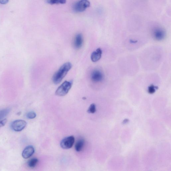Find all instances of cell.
Returning a JSON list of instances; mask_svg holds the SVG:
<instances>
[{
    "mask_svg": "<svg viewBox=\"0 0 171 171\" xmlns=\"http://www.w3.org/2000/svg\"><path fill=\"white\" fill-rule=\"evenodd\" d=\"M39 161L36 158H33L31 159L28 163V165L30 168H34L38 164Z\"/></svg>",
    "mask_w": 171,
    "mask_h": 171,
    "instance_id": "cell-13",
    "label": "cell"
},
{
    "mask_svg": "<svg viewBox=\"0 0 171 171\" xmlns=\"http://www.w3.org/2000/svg\"><path fill=\"white\" fill-rule=\"evenodd\" d=\"M27 123L23 120H18L14 121L11 124V128L16 131H20L26 127Z\"/></svg>",
    "mask_w": 171,
    "mask_h": 171,
    "instance_id": "cell-5",
    "label": "cell"
},
{
    "mask_svg": "<svg viewBox=\"0 0 171 171\" xmlns=\"http://www.w3.org/2000/svg\"><path fill=\"white\" fill-rule=\"evenodd\" d=\"M85 141L83 139H80L77 142L75 146V149L76 151L80 152L83 149Z\"/></svg>",
    "mask_w": 171,
    "mask_h": 171,
    "instance_id": "cell-11",
    "label": "cell"
},
{
    "mask_svg": "<svg viewBox=\"0 0 171 171\" xmlns=\"http://www.w3.org/2000/svg\"><path fill=\"white\" fill-rule=\"evenodd\" d=\"M72 84V81H65L63 82L57 89L55 92V95L61 97L65 96L71 89Z\"/></svg>",
    "mask_w": 171,
    "mask_h": 171,
    "instance_id": "cell-2",
    "label": "cell"
},
{
    "mask_svg": "<svg viewBox=\"0 0 171 171\" xmlns=\"http://www.w3.org/2000/svg\"><path fill=\"white\" fill-rule=\"evenodd\" d=\"M48 3L51 5L55 4H64L66 3V0H47Z\"/></svg>",
    "mask_w": 171,
    "mask_h": 171,
    "instance_id": "cell-12",
    "label": "cell"
},
{
    "mask_svg": "<svg viewBox=\"0 0 171 171\" xmlns=\"http://www.w3.org/2000/svg\"><path fill=\"white\" fill-rule=\"evenodd\" d=\"M91 78L93 82L99 83L102 81L104 76L101 72L98 70H95L92 72Z\"/></svg>",
    "mask_w": 171,
    "mask_h": 171,
    "instance_id": "cell-7",
    "label": "cell"
},
{
    "mask_svg": "<svg viewBox=\"0 0 171 171\" xmlns=\"http://www.w3.org/2000/svg\"><path fill=\"white\" fill-rule=\"evenodd\" d=\"M90 5V2L88 0H80L74 5V10L76 12H82L89 7Z\"/></svg>",
    "mask_w": 171,
    "mask_h": 171,
    "instance_id": "cell-3",
    "label": "cell"
},
{
    "mask_svg": "<svg viewBox=\"0 0 171 171\" xmlns=\"http://www.w3.org/2000/svg\"><path fill=\"white\" fill-rule=\"evenodd\" d=\"M10 110L9 109L0 110V120L7 116Z\"/></svg>",
    "mask_w": 171,
    "mask_h": 171,
    "instance_id": "cell-14",
    "label": "cell"
},
{
    "mask_svg": "<svg viewBox=\"0 0 171 171\" xmlns=\"http://www.w3.org/2000/svg\"><path fill=\"white\" fill-rule=\"evenodd\" d=\"M7 122V119H4V120L0 121V128L4 126Z\"/></svg>",
    "mask_w": 171,
    "mask_h": 171,
    "instance_id": "cell-18",
    "label": "cell"
},
{
    "mask_svg": "<svg viewBox=\"0 0 171 171\" xmlns=\"http://www.w3.org/2000/svg\"><path fill=\"white\" fill-rule=\"evenodd\" d=\"M102 55V51L101 49L99 48L96 49L95 51H93L92 53L91 58L92 61L93 62L99 60L101 57Z\"/></svg>",
    "mask_w": 171,
    "mask_h": 171,
    "instance_id": "cell-10",
    "label": "cell"
},
{
    "mask_svg": "<svg viewBox=\"0 0 171 171\" xmlns=\"http://www.w3.org/2000/svg\"><path fill=\"white\" fill-rule=\"evenodd\" d=\"M158 88L157 87L151 84L148 87V92L150 94H153L155 92L156 90H157Z\"/></svg>",
    "mask_w": 171,
    "mask_h": 171,
    "instance_id": "cell-15",
    "label": "cell"
},
{
    "mask_svg": "<svg viewBox=\"0 0 171 171\" xmlns=\"http://www.w3.org/2000/svg\"><path fill=\"white\" fill-rule=\"evenodd\" d=\"M9 0H0V3L2 5H5L9 3Z\"/></svg>",
    "mask_w": 171,
    "mask_h": 171,
    "instance_id": "cell-19",
    "label": "cell"
},
{
    "mask_svg": "<svg viewBox=\"0 0 171 171\" xmlns=\"http://www.w3.org/2000/svg\"><path fill=\"white\" fill-rule=\"evenodd\" d=\"M83 43V36L81 34L76 35L74 39V46L76 49H79L81 48Z\"/></svg>",
    "mask_w": 171,
    "mask_h": 171,
    "instance_id": "cell-8",
    "label": "cell"
},
{
    "mask_svg": "<svg viewBox=\"0 0 171 171\" xmlns=\"http://www.w3.org/2000/svg\"><path fill=\"white\" fill-rule=\"evenodd\" d=\"M34 152V149L32 146H28L24 150L22 153V157L25 159H27L31 156Z\"/></svg>",
    "mask_w": 171,
    "mask_h": 171,
    "instance_id": "cell-9",
    "label": "cell"
},
{
    "mask_svg": "<svg viewBox=\"0 0 171 171\" xmlns=\"http://www.w3.org/2000/svg\"><path fill=\"white\" fill-rule=\"evenodd\" d=\"M72 67V64L70 62L66 63L62 66L53 76V83L55 84L60 83Z\"/></svg>",
    "mask_w": 171,
    "mask_h": 171,
    "instance_id": "cell-1",
    "label": "cell"
},
{
    "mask_svg": "<svg viewBox=\"0 0 171 171\" xmlns=\"http://www.w3.org/2000/svg\"><path fill=\"white\" fill-rule=\"evenodd\" d=\"M96 108L95 105L94 104H92L89 108L87 112L89 113H94L96 112Z\"/></svg>",
    "mask_w": 171,
    "mask_h": 171,
    "instance_id": "cell-16",
    "label": "cell"
},
{
    "mask_svg": "<svg viewBox=\"0 0 171 171\" xmlns=\"http://www.w3.org/2000/svg\"><path fill=\"white\" fill-rule=\"evenodd\" d=\"M75 141V138L73 136L65 138L61 142V147L64 149H70L73 147Z\"/></svg>",
    "mask_w": 171,
    "mask_h": 171,
    "instance_id": "cell-4",
    "label": "cell"
},
{
    "mask_svg": "<svg viewBox=\"0 0 171 171\" xmlns=\"http://www.w3.org/2000/svg\"><path fill=\"white\" fill-rule=\"evenodd\" d=\"M26 116L28 119H33L35 118L36 116V114L35 113L32 111V112H28Z\"/></svg>",
    "mask_w": 171,
    "mask_h": 171,
    "instance_id": "cell-17",
    "label": "cell"
},
{
    "mask_svg": "<svg viewBox=\"0 0 171 171\" xmlns=\"http://www.w3.org/2000/svg\"><path fill=\"white\" fill-rule=\"evenodd\" d=\"M152 36L155 40L161 41L164 40L166 36V33L162 28H158L154 29L152 32Z\"/></svg>",
    "mask_w": 171,
    "mask_h": 171,
    "instance_id": "cell-6",
    "label": "cell"
}]
</instances>
